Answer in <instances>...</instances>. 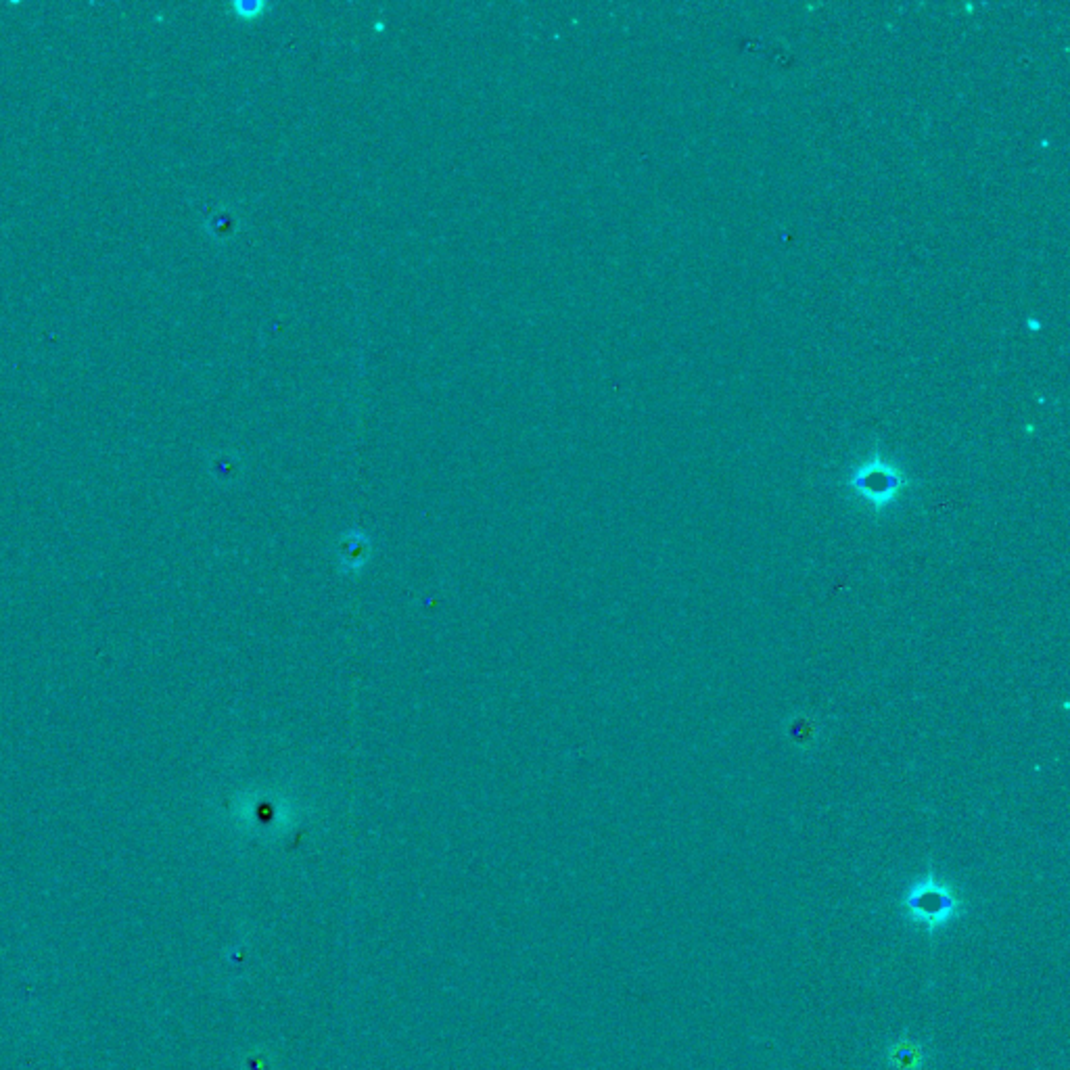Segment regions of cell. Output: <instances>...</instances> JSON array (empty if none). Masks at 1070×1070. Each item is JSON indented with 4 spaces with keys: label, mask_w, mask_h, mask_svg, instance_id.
I'll return each instance as SVG.
<instances>
[{
    "label": "cell",
    "mask_w": 1070,
    "mask_h": 1070,
    "mask_svg": "<svg viewBox=\"0 0 1070 1070\" xmlns=\"http://www.w3.org/2000/svg\"><path fill=\"white\" fill-rule=\"evenodd\" d=\"M885 1058L891 1070H924L926 1064V1052L922 1043L905 1035L893 1039L887 1045Z\"/></svg>",
    "instance_id": "obj_3"
},
{
    "label": "cell",
    "mask_w": 1070,
    "mask_h": 1070,
    "mask_svg": "<svg viewBox=\"0 0 1070 1070\" xmlns=\"http://www.w3.org/2000/svg\"><path fill=\"white\" fill-rule=\"evenodd\" d=\"M849 487L864 498L876 513L889 508L907 487V477L889 460L874 456L851 473Z\"/></svg>",
    "instance_id": "obj_2"
},
{
    "label": "cell",
    "mask_w": 1070,
    "mask_h": 1070,
    "mask_svg": "<svg viewBox=\"0 0 1070 1070\" xmlns=\"http://www.w3.org/2000/svg\"><path fill=\"white\" fill-rule=\"evenodd\" d=\"M788 732H790V738H793L799 747H809V742L818 734V728L816 724H813V719L809 715H797L788 724Z\"/></svg>",
    "instance_id": "obj_4"
},
{
    "label": "cell",
    "mask_w": 1070,
    "mask_h": 1070,
    "mask_svg": "<svg viewBox=\"0 0 1070 1070\" xmlns=\"http://www.w3.org/2000/svg\"><path fill=\"white\" fill-rule=\"evenodd\" d=\"M901 905L907 920L922 926L928 937H935L966 912V903L958 889L939 878L933 870H928L907 887Z\"/></svg>",
    "instance_id": "obj_1"
}]
</instances>
